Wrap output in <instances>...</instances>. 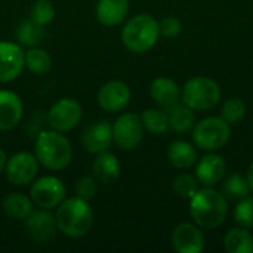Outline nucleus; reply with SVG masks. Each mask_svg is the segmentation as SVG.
<instances>
[{
	"label": "nucleus",
	"mask_w": 253,
	"mask_h": 253,
	"mask_svg": "<svg viewBox=\"0 0 253 253\" xmlns=\"http://www.w3.org/2000/svg\"><path fill=\"white\" fill-rule=\"evenodd\" d=\"M58 231L70 239L84 237L93 227V211L87 200L77 196L64 199L55 212Z\"/></svg>",
	"instance_id": "nucleus-1"
},
{
	"label": "nucleus",
	"mask_w": 253,
	"mask_h": 253,
	"mask_svg": "<svg viewBox=\"0 0 253 253\" xmlns=\"http://www.w3.org/2000/svg\"><path fill=\"white\" fill-rule=\"evenodd\" d=\"M34 156L47 170H64L73 160V148L67 136L58 130H43L34 142Z\"/></svg>",
	"instance_id": "nucleus-2"
},
{
	"label": "nucleus",
	"mask_w": 253,
	"mask_h": 253,
	"mask_svg": "<svg viewBox=\"0 0 253 253\" xmlns=\"http://www.w3.org/2000/svg\"><path fill=\"white\" fill-rule=\"evenodd\" d=\"M190 213L196 225L202 228H216L219 227L228 212L225 196L212 188L197 190V193L190 199Z\"/></svg>",
	"instance_id": "nucleus-3"
},
{
	"label": "nucleus",
	"mask_w": 253,
	"mask_h": 253,
	"mask_svg": "<svg viewBox=\"0 0 253 253\" xmlns=\"http://www.w3.org/2000/svg\"><path fill=\"white\" fill-rule=\"evenodd\" d=\"M159 36L160 25L157 19L147 13H139L130 18L122 31L125 47L133 53H144L150 50L157 43Z\"/></svg>",
	"instance_id": "nucleus-4"
},
{
	"label": "nucleus",
	"mask_w": 253,
	"mask_h": 253,
	"mask_svg": "<svg viewBox=\"0 0 253 253\" xmlns=\"http://www.w3.org/2000/svg\"><path fill=\"white\" fill-rule=\"evenodd\" d=\"M221 99V89L218 83L208 77H194L184 86L182 101L191 110L213 108Z\"/></svg>",
	"instance_id": "nucleus-5"
},
{
	"label": "nucleus",
	"mask_w": 253,
	"mask_h": 253,
	"mask_svg": "<svg viewBox=\"0 0 253 253\" xmlns=\"http://www.w3.org/2000/svg\"><path fill=\"white\" fill-rule=\"evenodd\" d=\"M231 136L230 123L222 117H208L196 125L193 130V141L197 147L208 151L222 148Z\"/></svg>",
	"instance_id": "nucleus-6"
},
{
	"label": "nucleus",
	"mask_w": 253,
	"mask_h": 253,
	"mask_svg": "<svg viewBox=\"0 0 253 253\" xmlns=\"http://www.w3.org/2000/svg\"><path fill=\"white\" fill-rule=\"evenodd\" d=\"M67 190L64 182L52 175L42 176L39 179H34L30 188V199L37 208L42 209H55L64 199H65Z\"/></svg>",
	"instance_id": "nucleus-7"
},
{
	"label": "nucleus",
	"mask_w": 253,
	"mask_h": 253,
	"mask_svg": "<svg viewBox=\"0 0 253 253\" xmlns=\"http://www.w3.org/2000/svg\"><path fill=\"white\" fill-rule=\"evenodd\" d=\"M83 117V108L79 101L73 98H62L56 101L47 111V125L58 132H70L79 126Z\"/></svg>",
	"instance_id": "nucleus-8"
},
{
	"label": "nucleus",
	"mask_w": 253,
	"mask_h": 253,
	"mask_svg": "<svg viewBox=\"0 0 253 253\" xmlns=\"http://www.w3.org/2000/svg\"><path fill=\"white\" fill-rule=\"evenodd\" d=\"M144 136V126L141 117L135 113H123L113 123L114 144L126 151L135 150Z\"/></svg>",
	"instance_id": "nucleus-9"
},
{
	"label": "nucleus",
	"mask_w": 253,
	"mask_h": 253,
	"mask_svg": "<svg viewBox=\"0 0 253 253\" xmlns=\"http://www.w3.org/2000/svg\"><path fill=\"white\" fill-rule=\"evenodd\" d=\"M4 173L12 185L24 187L31 184L39 173V160L28 151L15 153L7 159Z\"/></svg>",
	"instance_id": "nucleus-10"
},
{
	"label": "nucleus",
	"mask_w": 253,
	"mask_h": 253,
	"mask_svg": "<svg viewBox=\"0 0 253 253\" xmlns=\"http://www.w3.org/2000/svg\"><path fill=\"white\" fill-rule=\"evenodd\" d=\"M25 67V53L21 44L0 42V83L16 80Z\"/></svg>",
	"instance_id": "nucleus-11"
},
{
	"label": "nucleus",
	"mask_w": 253,
	"mask_h": 253,
	"mask_svg": "<svg viewBox=\"0 0 253 253\" xmlns=\"http://www.w3.org/2000/svg\"><path fill=\"white\" fill-rule=\"evenodd\" d=\"M130 89L125 82L111 80L104 83L98 90V104L108 113H119L130 102Z\"/></svg>",
	"instance_id": "nucleus-12"
},
{
	"label": "nucleus",
	"mask_w": 253,
	"mask_h": 253,
	"mask_svg": "<svg viewBox=\"0 0 253 253\" xmlns=\"http://www.w3.org/2000/svg\"><path fill=\"white\" fill-rule=\"evenodd\" d=\"M24 222L28 236L37 243H49L58 231L55 215L49 209L33 211Z\"/></svg>",
	"instance_id": "nucleus-13"
},
{
	"label": "nucleus",
	"mask_w": 253,
	"mask_h": 253,
	"mask_svg": "<svg viewBox=\"0 0 253 253\" xmlns=\"http://www.w3.org/2000/svg\"><path fill=\"white\" fill-rule=\"evenodd\" d=\"M83 147L90 154H99L113 145V125L107 120H98L86 126L80 138Z\"/></svg>",
	"instance_id": "nucleus-14"
},
{
	"label": "nucleus",
	"mask_w": 253,
	"mask_h": 253,
	"mask_svg": "<svg viewBox=\"0 0 253 253\" xmlns=\"http://www.w3.org/2000/svg\"><path fill=\"white\" fill-rule=\"evenodd\" d=\"M172 248L178 253H200L205 248V236L193 224H179L172 233Z\"/></svg>",
	"instance_id": "nucleus-15"
},
{
	"label": "nucleus",
	"mask_w": 253,
	"mask_h": 253,
	"mask_svg": "<svg viewBox=\"0 0 253 253\" xmlns=\"http://www.w3.org/2000/svg\"><path fill=\"white\" fill-rule=\"evenodd\" d=\"M24 116V104L21 98L12 92L0 90V132H7L16 127Z\"/></svg>",
	"instance_id": "nucleus-16"
},
{
	"label": "nucleus",
	"mask_w": 253,
	"mask_h": 253,
	"mask_svg": "<svg viewBox=\"0 0 253 253\" xmlns=\"http://www.w3.org/2000/svg\"><path fill=\"white\" fill-rule=\"evenodd\" d=\"M129 13V0H98L95 6L96 21L104 27H116Z\"/></svg>",
	"instance_id": "nucleus-17"
},
{
	"label": "nucleus",
	"mask_w": 253,
	"mask_h": 253,
	"mask_svg": "<svg viewBox=\"0 0 253 253\" xmlns=\"http://www.w3.org/2000/svg\"><path fill=\"white\" fill-rule=\"evenodd\" d=\"M150 95L153 101L166 111L178 105L181 99V90L178 84L168 77H157L150 86Z\"/></svg>",
	"instance_id": "nucleus-18"
},
{
	"label": "nucleus",
	"mask_w": 253,
	"mask_h": 253,
	"mask_svg": "<svg viewBox=\"0 0 253 253\" xmlns=\"http://www.w3.org/2000/svg\"><path fill=\"white\" fill-rule=\"evenodd\" d=\"M225 170H227V166L222 157L216 154H208L199 162L196 175H197L199 182H202L206 187H211V185L218 184L224 178Z\"/></svg>",
	"instance_id": "nucleus-19"
},
{
	"label": "nucleus",
	"mask_w": 253,
	"mask_h": 253,
	"mask_svg": "<svg viewBox=\"0 0 253 253\" xmlns=\"http://www.w3.org/2000/svg\"><path fill=\"white\" fill-rule=\"evenodd\" d=\"M92 175L101 184H113L120 176V163L117 157L108 150L96 154L92 163Z\"/></svg>",
	"instance_id": "nucleus-20"
},
{
	"label": "nucleus",
	"mask_w": 253,
	"mask_h": 253,
	"mask_svg": "<svg viewBox=\"0 0 253 253\" xmlns=\"http://www.w3.org/2000/svg\"><path fill=\"white\" fill-rule=\"evenodd\" d=\"M33 200L28 196H24L22 193H10L3 199L1 208L4 215L18 222H24L30 213L33 212Z\"/></svg>",
	"instance_id": "nucleus-21"
},
{
	"label": "nucleus",
	"mask_w": 253,
	"mask_h": 253,
	"mask_svg": "<svg viewBox=\"0 0 253 253\" xmlns=\"http://www.w3.org/2000/svg\"><path fill=\"white\" fill-rule=\"evenodd\" d=\"M168 157L176 169H188L197 162V153L194 147L185 141L172 142L168 150Z\"/></svg>",
	"instance_id": "nucleus-22"
},
{
	"label": "nucleus",
	"mask_w": 253,
	"mask_h": 253,
	"mask_svg": "<svg viewBox=\"0 0 253 253\" xmlns=\"http://www.w3.org/2000/svg\"><path fill=\"white\" fill-rule=\"evenodd\" d=\"M225 251L230 253H252L253 252V236L242 228L230 230L224 239Z\"/></svg>",
	"instance_id": "nucleus-23"
},
{
	"label": "nucleus",
	"mask_w": 253,
	"mask_h": 253,
	"mask_svg": "<svg viewBox=\"0 0 253 253\" xmlns=\"http://www.w3.org/2000/svg\"><path fill=\"white\" fill-rule=\"evenodd\" d=\"M139 117L144 129H147L150 133L162 135L169 129V116L163 108H147Z\"/></svg>",
	"instance_id": "nucleus-24"
},
{
	"label": "nucleus",
	"mask_w": 253,
	"mask_h": 253,
	"mask_svg": "<svg viewBox=\"0 0 253 253\" xmlns=\"http://www.w3.org/2000/svg\"><path fill=\"white\" fill-rule=\"evenodd\" d=\"M169 116V127H172L178 133H185L194 126V114L190 107L184 105H175L168 111Z\"/></svg>",
	"instance_id": "nucleus-25"
},
{
	"label": "nucleus",
	"mask_w": 253,
	"mask_h": 253,
	"mask_svg": "<svg viewBox=\"0 0 253 253\" xmlns=\"http://www.w3.org/2000/svg\"><path fill=\"white\" fill-rule=\"evenodd\" d=\"M16 39L22 46H37L43 39V27L34 22L31 18L22 19L16 28Z\"/></svg>",
	"instance_id": "nucleus-26"
},
{
	"label": "nucleus",
	"mask_w": 253,
	"mask_h": 253,
	"mask_svg": "<svg viewBox=\"0 0 253 253\" xmlns=\"http://www.w3.org/2000/svg\"><path fill=\"white\" fill-rule=\"evenodd\" d=\"M25 67L33 73V74H46L52 68V58L50 55L40 47H31L30 50L25 52Z\"/></svg>",
	"instance_id": "nucleus-27"
},
{
	"label": "nucleus",
	"mask_w": 253,
	"mask_h": 253,
	"mask_svg": "<svg viewBox=\"0 0 253 253\" xmlns=\"http://www.w3.org/2000/svg\"><path fill=\"white\" fill-rule=\"evenodd\" d=\"M222 193L227 199L231 200H242L249 196L251 187L248 184V179L242 176L240 173H233L231 176L227 178L222 187Z\"/></svg>",
	"instance_id": "nucleus-28"
},
{
	"label": "nucleus",
	"mask_w": 253,
	"mask_h": 253,
	"mask_svg": "<svg viewBox=\"0 0 253 253\" xmlns=\"http://www.w3.org/2000/svg\"><path fill=\"white\" fill-rule=\"evenodd\" d=\"M30 18L39 25L44 27L55 18V7L49 0H37L30 9Z\"/></svg>",
	"instance_id": "nucleus-29"
},
{
	"label": "nucleus",
	"mask_w": 253,
	"mask_h": 253,
	"mask_svg": "<svg viewBox=\"0 0 253 253\" xmlns=\"http://www.w3.org/2000/svg\"><path fill=\"white\" fill-rule=\"evenodd\" d=\"M245 114H246V105L239 98H231L222 105V119L230 125L239 123L245 117Z\"/></svg>",
	"instance_id": "nucleus-30"
},
{
	"label": "nucleus",
	"mask_w": 253,
	"mask_h": 253,
	"mask_svg": "<svg viewBox=\"0 0 253 253\" xmlns=\"http://www.w3.org/2000/svg\"><path fill=\"white\" fill-rule=\"evenodd\" d=\"M74 193L77 197L84 200H92L98 193V181L93 175L80 176L74 184Z\"/></svg>",
	"instance_id": "nucleus-31"
},
{
	"label": "nucleus",
	"mask_w": 253,
	"mask_h": 253,
	"mask_svg": "<svg viewBox=\"0 0 253 253\" xmlns=\"http://www.w3.org/2000/svg\"><path fill=\"white\" fill-rule=\"evenodd\" d=\"M234 219L243 228L253 227V197H245L240 200L234 211Z\"/></svg>",
	"instance_id": "nucleus-32"
},
{
	"label": "nucleus",
	"mask_w": 253,
	"mask_h": 253,
	"mask_svg": "<svg viewBox=\"0 0 253 253\" xmlns=\"http://www.w3.org/2000/svg\"><path fill=\"white\" fill-rule=\"evenodd\" d=\"M172 187H173V191L181 199H191L197 193V182L188 173H182V175L176 176Z\"/></svg>",
	"instance_id": "nucleus-33"
},
{
	"label": "nucleus",
	"mask_w": 253,
	"mask_h": 253,
	"mask_svg": "<svg viewBox=\"0 0 253 253\" xmlns=\"http://www.w3.org/2000/svg\"><path fill=\"white\" fill-rule=\"evenodd\" d=\"M159 25H160V34H163L165 37H169V39L176 37L182 28V24L176 16H166L162 19V22Z\"/></svg>",
	"instance_id": "nucleus-34"
},
{
	"label": "nucleus",
	"mask_w": 253,
	"mask_h": 253,
	"mask_svg": "<svg viewBox=\"0 0 253 253\" xmlns=\"http://www.w3.org/2000/svg\"><path fill=\"white\" fill-rule=\"evenodd\" d=\"M6 162H7V157H6V153L0 148V175L4 172V168H6Z\"/></svg>",
	"instance_id": "nucleus-35"
},
{
	"label": "nucleus",
	"mask_w": 253,
	"mask_h": 253,
	"mask_svg": "<svg viewBox=\"0 0 253 253\" xmlns=\"http://www.w3.org/2000/svg\"><path fill=\"white\" fill-rule=\"evenodd\" d=\"M246 179H248V184H249V187H251V191L253 193V162H252V165L249 166V169H248Z\"/></svg>",
	"instance_id": "nucleus-36"
}]
</instances>
